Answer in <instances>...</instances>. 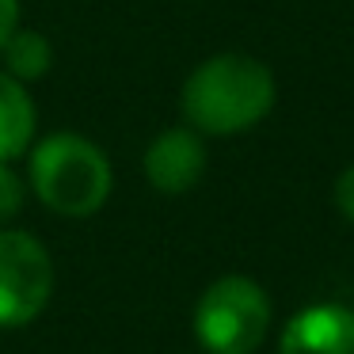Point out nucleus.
<instances>
[{"label":"nucleus","instance_id":"39448f33","mask_svg":"<svg viewBox=\"0 0 354 354\" xmlns=\"http://www.w3.org/2000/svg\"><path fill=\"white\" fill-rule=\"evenodd\" d=\"M206 171V145H202L198 130L187 126H171V130L156 133L153 145L145 149V179L160 194H183Z\"/></svg>","mask_w":354,"mask_h":354},{"label":"nucleus","instance_id":"f257e3e1","mask_svg":"<svg viewBox=\"0 0 354 354\" xmlns=\"http://www.w3.org/2000/svg\"><path fill=\"white\" fill-rule=\"evenodd\" d=\"M278 84L274 73L252 54H217L206 57L198 69L187 77L179 107L191 130L214 133V138H232L274 111Z\"/></svg>","mask_w":354,"mask_h":354},{"label":"nucleus","instance_id":"7ed1b4c3","mask_svg":"<svg viewBox=\"0 0 354 354\" xmlns=\"http://www.w3.org/2000/svg\"><path fill=\"white\" fill-rule=\"evenodd\" d=\"M270 331V297L255 278L225 274L194 305V335L209 354H252Z\"/></svg>","mask_w":354,"mask_h":354},{"label":"nucleus","instance_id":"423d86ee","mask_svg":"<svg viewBox=\"0 0 354 354\" xmlns=\"http://www.w3.org/2000/svg\"><path fill=\"white\" fill-rule=\"evenodd\" d=\"M282 354H354V308L308 305L282 328Z\"/></svg>","mask_w":354,"mask_h":354},{"label":"nucleus","instance_id":"f03ea898","mask_svg":"<svg viewBox=\"0 0 354 354\" xmlns=\"http://www.w3.org/2000/svg\"><path fill=\"white\" fill-rule=\"evenodd\" d=\"M111 160L80 133H50L31 149V191L62 217H92L111 198Z\"/></svg>","mask_w":354,"mask_h":354},{"label":"nucleus","instance_id":"20e7f679","mask_svg":"<svg viewBox=\"0 0 354 354\" xmlns=\"http://www.w3.org/2000/svg\"><path fill=\"white\" fill-rule=\"evenodd\" d=\"M54 293V259L39 236L0 229V328H24Z\"/></svg>","mask_w":354,"mask_h":354},{"label":"nucleus","instance_id":"1a4fd4ad","mask_svg":"<svg viewBox=\"0 0 354 354\" xmlns=\"http://www.w3.org/2000/svg\"><path fill=\"white\" fill-rule=\"evenodd\" d=\"M24 198H27V187L8 164H0V225L12 221V217L24 209Z\"/></svg>","mask_w":354,"mask_h":354},{"label":"nucleus","instance_id":"0eeeda50","mask_svg":"<svg viewBox=\"0 0 354 354\" xmlns=\"http://www.w3.org/2000/svg\"><path fill=\"white\" fill-rule=\"evenodd\" d=\"M35 122H39V115H35L24 80L0 73V164H12L31 149Z\"/></svg>","mask_w":354,"mask_h":354},{"label":"nucleus","instance_id":"6e6552de","mask_svg":"<svg viewBox=\"0 0 354 354\" xmlns=\"http://www.w3.org/2000/svg\"><path fill=\"white\" fill-rule=\"evenodd\" d=\"M0 54H4V73L16 80H42L50 73V65H54V46H50V39L42 31H31V27H24V31H12V39L0 46Z\"/></svg>","mask_w":354,"mask_h":354},{"label":"nucleus","instance_id":"9d476101","mask_svg":"<svg viewBox=\"0 0 354 354\" xmlns=\"http://www.w3.org/2000/svg\"><path fill=\"white\" fill-rule=\"evenodd\" d=\"M335 206H339V214L354 225V164L335 179Z\"/></svg>","mask_w":354,"mask_h":354},{"label":"nucleus","instance_id":"9b49d317","mask_svg":"<svg viewBox=\"0 0 354 354\" xmlns=\"http://www.w3.org/2000/svg\"><path fill=\"white\" fill-rule=\"evenodd\" d=\"M16 27H19V0H0V46L12 39Z\"/></svg>","mask_w":354,"mask_h":354}]
</instances>
